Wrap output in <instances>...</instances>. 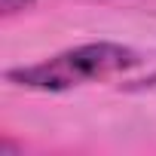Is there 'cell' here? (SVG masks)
Here are the masks:
<instances>
[{
  "label": "cell",
  "mask_w": 156,
  "mask_h": 156,
  "mask_svg": "<svg viewBox=\"0 0 156 156\" xmlns=\"http://www.w3.org/2000/svg\"><path fill=\"white\" fill-rule=\"evenodd\" d=\"M37 3V0H0V9H3V19H12L16 12H25Z\"/></svg>",
  "instance_id": "obj_2"
},
{
  "label": "cell",
  "mask_w": 156,
  "mask_h": 156,
  "mask_svg": "<svg viewBox=\"0 0 156 156\" xmlns=\"http://www.w3.org/2000/svg\"><path fill=\"white\" fill-rule=\"evenodd\" d=\"M138 52L119 43H83L64 49L52 58H43L28 67H12L6 70V80L25 89L37 92H67L73 86L86 83H101L110 76H119L132 67H138Z\"/></svg>",
  "instance_id": "obj_1"
}]
</instances>
